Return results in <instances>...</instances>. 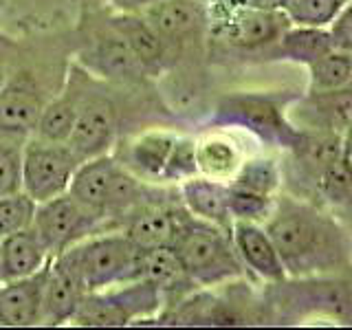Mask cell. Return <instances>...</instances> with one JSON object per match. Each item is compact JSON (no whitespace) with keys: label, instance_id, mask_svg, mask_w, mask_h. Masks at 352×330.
<instances>
[{"label":"cell","instance_id":"obj_2","mask_svg":"<svg viewBox=\"0 0 352 330\" xmlns=\"http://www.w3.org/2000/svg\"><path fill=\"white\" fill-rule=\"evenodd\" d=\"M73 264L86 291H102L110 286L139 280L143 273V251L126 231L106 229L77 242L69 251L60 253Z\"/></svg>","mask_w":352,"mask_h":330},{"label":"cell","instance_id":"obj_38","mask_svg":"<svg viewBox=\"0 0 352 330\" xmlns=\"http://www.w3.org/2000/svg\"><path fill=\"white\" fill-rule=\"evenodd\" d=\"M201 3H203V5H209V3H212V0H201Z\"/></svg>","mask_w":352,"mask_h":330},{"label":"cell","instance_id":"obj_13","mask_svg":"<svg viewBox=\"0 0 352 330\" xmlns=\"http://www.w3.org/2000/svg\"><path fill=\"white\" fill-rule=\"evenodd\" d=\"M187 214L190 212L183 207V203L176 205L152 194L148 201L137 205L121 220L119 229L126 231L128 238L143 251L157 247H172Z\"/></svg>","mask_w":352,"mask_h":330},{"label":"cell","instance_id":"obj_37","mask_svg":"<svg viewBox=\"0 0 352 330\" xmlns=\"http://www.w3.org/2000/svg\"><path fill=\"white\" fill-rule=\"evenodd\" d=\"M5 82H7V75H5V69H3V64H0V91H3Z\"/></svg>","mask_w":352,"mask_h":330},{"label":"cell","instance_id":"obj_11","mask_svg":"<svg viewBox=\"0 0 352 330\" xmlns=\"http://www.w3.org/2000/svg\"><path fill=\"white\" fill-rule=\"evenodd\" d=\"M49 97L31 71H18L7 77L0 91V132L16 137H31Z\"/></svg>","mask_w":352,"mask_h":330},{"label":"cell","instance_id":"obj_1","mask_svg":"<svg viewBox=\"0 0 352 330\" xmlns=\"http://www.w3.org/2000/svg\"><path fill=\"white\" fill-rule=\"evenodd\" d=\"M264 227L280 251L289 278L335 275L350 267L344 229L333 216L311 203L289 196L275 198Z\"/></svg>","mask_w":352,"mask_h":330},{"label":"cell","instance_id":"obj_21","mask_svg":"<svg viewBox=\"0 0 352 330\" xmlns=\"http://www.w3.org/2000/svg\"><path fill=\"white\" fill-rule=\"evenodd\" d=\"M179 194L183 207L194 218L229 231L234 227V216L229 212V183L196 174L181 183Z\"/></svg>","mask_w":352,"mask_h":330},{"label":"cell","instance_id":"obj_30","mask_svg":"<svg viewBox=\"0 0 352 330\" xmlns=\"http://www.w3.org/2000/svg\"><path fill=\"white\" fill-rule=\"evenodd\" d=\"M38 203L25 192L0 198V240L29 229L36 218Z\"/></svg>","mask_w":352,"mask_h":330},{"label":"cell","instance_id":"obj_29","mask_svg":"<svg viewBox=\"0 0 352 330\" xmlns=\"http://www.w3.org/2000/svg\"><path fill=\"white\" fill-rule=\"evenodd\" d=\"M27 137L0 132V198L22 192V159Z\"/></svg>","mask_w":352,"mask_h":330},{"label":"cell","instance_id":"obj_25","mask_svg":"<svg viewBox=\"0 0 352 330\" xmlns=\"http://www.w3.org/2000/svg\"><path fill=\"white\" fill-rule=\"evenodd\" d=\"M196 163L198 174L209 176V179L227 181L234 179V174L242 163V157L234 141L220 135H209L196 141Z\"/></svg>","mask_w":352,"mask_h":330},{"label":"cell","instance_id":"obj_19","mask_svg":"<svg viewBox=\"0 0 352 330\" xmlns=\"http://www.w3.org/2000/svg\"><path fill=\"white\" fill-rule=\"evenodd\" d=\"M121 168V163L115 159V154H102V157L82 161L80 168H77L69 194L75 198L77 203L84 205L88 212H93L95 216H99L104 223L110 227L108 223V198H110V190H113L115 176ZM113 229V227H110Z\"/></svg>","mask_w":352,"mask_h":330},{"label":"cell","instance_id":"obj_33","mask_svg":"<svg viewBox=\"0 0 352 330\" xmlns=\"http://www.w3.org/2000/svg\"><path fill=\"white\" fill-rule=\"evenodd\" d=\"M198 174L196 163V141L190 137H176L174 150L170 154L168 168L163 174V183H183Z\"/></svg>","mask_w":352,"mask_h":330},{"label":"cell","instance_id":"obj_22","mask_svg":"<svg viewBox=\"0 0 352 330\" xmlns=\"http://www.w3.org/2000/svg\"><path fill=\"white\" fill-rule=\"evenodd\" d=\"M141 278L150 280L163 293L165 306L181 304L185 297H190L198 284L187 273L185 264L181 262L179 253L172 247H157L148 249L143 256V273Z\"/></svg>","mask_w":352,"mask_h":330},{"label":"cell","instance_id":"obj_14","mask_svg":"<svg viewBox=\"0 0 352 330\" xmlns=\"http://www.w3.org/2000/svg\"><path fill=\"white\" fill-rule=\"evenodd\" d=\"M95 82L97 77L93 73H88L80 62L71 64L62 88L53 97H49L47 106H44L38 128L33 135L49 141H62V143L69 141L84 97Z\"/></svg>","mask_w":352,"mask_h":330},{"label":"cell","instance_id":"obj_5","mask_svg":"<svg viewBox=\"0 0 352 330\" xmlns=\"http://www.w3.org/2000/svg\"><path fill=\"white\" fill-rule=\"evenodd\" d=\"M212 124L242 128L264 143L289 150L295 148L304 132L286 119L280 97L264 93H236L223 97L214 110Z\"/></svg>","mask_w":352,"mask_h":330},{"label":"cell","instance_id":"obj_18","mask_svg":"<svg viewBox=\"0 0 352 330\" xmlns=\"http://www.w3.org/2000/svg\"><path fill=\"white\" fill-rule=\"evenodd\" d=\"M47 269L29 275V278L9 280L0 284V326L29 328L42 326V300Z\"/></svg>","mask_w":352,"mask_h":330},{"label":"cell","instance_id":"obj_20","mask_svg":"<svg viewBox=\"0 0 352 330\" xmlns=\"http://www.w3.org/2000/svg\"><path fill=\"white\" fill-rule=\"evenodd\" d=\"M110 22L126 38L130 49L135 51L137 60L146 69L148 77H161L170 71V53L165 42L143 14H117L110 11Z\"/></svg>","mask_w":352,"mask_h":330},{"label":"cell","instance_id":"obj_6","mask_svg":"<svg viewBox=\"0 0 352 330\" xmlns=\"http://www.w3.org/2000/svg\"><path fill=\"white\" fill-rule=\"evenodd\" d=\"M80 163L69 143L31 135L25 143L22 159V192L36 203L62 196L69 192Z\"/></svg>","mask_w":352,"mask_h":330},{"label":"cell","instance_id":"obj_31","mask_svg":"<svg viewBox=\"0 0 352 330\" xmlns=\"http://www.w3.org/2000/svg\"><path fill=\"white\" fill-rule=\"evenodd\" d=\"M348 0H291L286 16L293 25L302 27H330Z\"/></svg>","mask_w":352,"mask_h":330},{"label":"cell","instance_id":"obj_27","mask_svg":"<svg viewBox=\"0 0 352 330\" xmlns=\"http://www.w3.org/2000/svg\"><path fill=\"white\" fill-rule=\"evenodd\" d=\"M280 183H282L280 165L267 157L242 161L238 172L234 174V179H231V185L245 187V190L258 192L262 196H275L280 190Z\"/></svg>","mask_w":352,"mask_h":330},{"label":"cell","instance_id":"obj_12","mask_svg":"<svg viewBox=\"0 0 352 330\" xmlns=\"http://www.w3.org/2000/svg\"><path fill=\"white\" fill-rule=\"evenodd\" d=\"M291 25L293 22L286 16V11L258 9L251 5L238 7L231 14L212 20V27L229 44L249 51L275 47V42Z\"/></svg>","mask_w":352,"mask_h":330},{"label":"cell","instance_id":"obj_15","mask_svg":"<svg viewBox=\"0 0 352 330\" xmlns=\"http://www.w3.org/2000/svg\"><path fill=\"white\" fill-rule=\"evenodd\" d=\"M174 132L170 130H143L139 135L126 139L121 146H115V159L128 172L139 176L146 183H163V174L168 168L170 154L176 143Z\"/></svg>","mask_w":352,"mask_h":330},{"label":"cell","instance_id":"obj_24","mask_svg":"<svg viewBox=\"0 0 352 330\" xmlns=\"http://www.w3.org/2000/svg\"><path fill=\"white\" fill-rule=\"evenodd\" d=\"M335 49L333 36L328 27H302L291 25L282 33V38L275 42V53L282 60H291L297 64H313L322 55Z\"/></svg>","mask_w":352,"mask_h":330},{"label":"cell","instance_id":"obj_16","mask_svg":"<svg viewBox=\"0 0 352 330\" xmlns=\"http://www.w3.org/2000/svg\"><path fill=\"white\" fill-rule=\"evenodd\" d=\"M86 293V286L73 269V264L64 256L51 258L47 269V282H44L42 326L71 324Z\"/></svg>","mask_w":352,"mask_h":330},{"label":"cell","instance_id":"obj_32","mask_svg":"<svg viewBox=\"0 0 352 330\" xmlns=\"http://www.w3.org/2000/svg\"><path fill=\"white\" fill-rule=\"evenodd\" d=\"M275 205V196H262L258 192L236 187L229 183V212L234 220H249V223H264Z\"/></svg>","mask_w":352,"mask_h":330},{"label":"cell","instance_id":"obj_36","mask_svg":"<svg viewBox=\"0 0 352 330\" xmlns=\"http://www.w3.org/2000/svg\"><path fill=\"white\" fill-rule=\"evenodd\" d=\"M251 7L258 9H271V11H284L291 5V0H249Z\"/></svg>","mask_w":352,"mask_h":330},{"label":"cell","instance_id":"obj_23","mask_svg":"<svg viewBox=\"0 0 352 330\" xmlns=\"http://www.w3.org/2000/svg\"><path fill=\"white\" fill-rule=\"evenodd\" d=\"M51 251L33 225L0 240V280H20L42 271L51 262Z\"/></svg>","mask_w":352,"mask_h":330},{"label":"cell","instance_id":"obj_26","mask_svg":"<svg viewBox=\"0 0 352 330\" xmlns=\"http://www.w3.org/2000/svg\"><path fill=\"white\" fill-rule=\"evenodd\" d=\"M308 73H311L313 93H330L348 88L352 84V53L341 49L328 51L313 64H308Z\"/></svg>","mask_w":352,"mask_h":330},{"label":"cell","instance_id":"obj_28","mask_svg":"<svg viewBox=\"0 0 352 330\" xmlns=\"http://www.w3.org/2000/svg\"><path fill=\"white\" fill-rule=\"evenodd\" d=\"M315 187L322 194L326 205L352 218V170L344 159H339L330 168H326Z\"/></svg>","mask_w":352,"mask_h":330},{"label":"cell","instance_id":"obj_7","mask_svg":"<svg viewBox=\"0 0 352 330\" xmlns=\"http://www.w3.org/2000/svg\"><path fill=\"white\" fill-rule=\"evenodd\" d=\"M77 62L88 73H93L97 80H104L108 84L137 86L148 80L146 69L137 60L126 38L110 22V18L104 25L91 29Z\"/></svg>","mask_w":352,"mask_h":330},{"label":"cell","instance_id":"obj_8","mask_svg":"<svg viewBox=\"0 0 352 330\" xmlns=\"http://www.w3.org/2000/svg\"><path fill=\"white\" fill-rule=\"evenodd\" d=\"M33 229L38 231L44 245L51 251V256L55 258L75 247L77 242L110 227L66 192L62 196L51 198V201L38 203Z\"/></svg>","mask_w":352,"mask_h":330},{"label":"cell","instance_id":"obj_10","mask_svg":"<svg viewBox=\"0 0 352 330\" xmlns=\"http://www.w3.org/2000/svg\"><path fill=\"white\" fill-rule=\"evenodd\" d=\"M143 16L168 47L170 66L181 58V51L201 42L212 27L209 11L201 0H163L143 11Z\"/></svg>","mask_w":352,"mask_h":330},{"label":"cell","instance_id":"obj_3","mask_svg":"<svg viewBox=\"0 0 352 330\" xmlns=\"http://www.w3.org/2000/svg\"><path fill=\"white\" fill-rule=\"evenodd\" d=\"M172 249L198 286H218L245 273L231 231L187 214Z\"/></svg>","mask_w":352,"mask_h":330},{"label":"cell","instance_id":"obj_34","mask_svg":"<svg viewBox=\"0 0 352 330\" xmlns=\"http://www.w3.org/2000/svg\"><path fill=\"white\" fill-rule=\"evenodd\" d=\"M330 36H333L335 49L352 53V0H348L346 7L339 11V16L328 27Z\"/></svg>","mask_w":352,"mask_h":330},{"label":"cell","instance_id":"obj_9","mask_svg":"<svg viewBox=\"0 0 352 330\" xmlns=\"http://www.w3.org/2000/svg\"><path fill=\"white\" fill-rule=\"evenodd\" d=\"M119 139V108L110 93L102 91L97 82L86 93L77 113L69 146L80 161L110 154Z\"/></svg>","mask_w":352,"mask_h":330},{"label":"cell","instance_id":"obj_39","mask_svg":"<svg viewBox=\"0 0 352 330\" xmlns=\"http://www.w3.org/2000/svg\"><path fill=\"white\" fill-rule=\"evenodd\" d=\"M0 284H3V280H0Z\"/></svg>","mask_w":352,"mask_h":330},{"label":"cell","instance_id":"obj_4","mask_svg":"<svg viewBox=\"0 0 352 330\" xmlns=\"http://www.w3.org/2000/svg\"><path fill=\"white\" fill-rule=\"evenodd\" d=\"M165 306L163 293L150 280L139 278L102 291H91L73 317V326L115 328L157 317Z\"/></svg>","mask_w":352,"mask_h":330},{"label":"cell","instance_id":"obj_35","mask_svg":"<svg viewBox=\"0 0 352 330\" xmlns=\"http://www.w3.org/2000/svg\"><path fill=\"white\" fill-rule=\"evenodd\" d=\"M159 3H163V0H108V7L117 14H143L146 9Z\"/></svg>","mask_w":352,"mask_h":330},{"label":"cell","instance_id":"obj_17","mask_svg":"<svg viewBox=\"0 0 352 330\" xmlns=\"http://www.w3.org/2000/svg\"><path fill=\"white\" fill-rule=\"evenodd\" d=\"M231 238H234L236 251L245 269L273 284L286 282L289 273H286L280 251L269 236L267 227L260 223H249V220H234Z\"/></svg>","mask_w":352,"mask_h":330}]
</instances>
